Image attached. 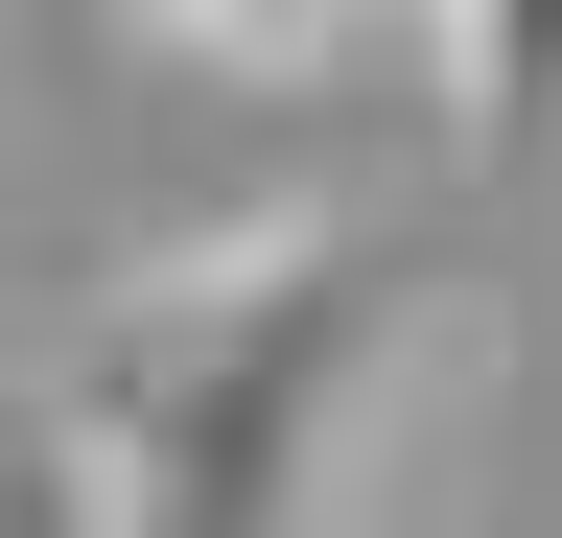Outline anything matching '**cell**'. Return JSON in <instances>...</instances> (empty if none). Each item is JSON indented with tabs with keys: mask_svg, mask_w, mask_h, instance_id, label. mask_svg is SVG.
<instances>
[{
	"mask_svg": "<svg viewBox=\"0 0 562 538\" xmlns=\"http://www.w3.org/2000/svg\"><path fill=\"white\" fill-rule=\"evenodd\" d=\"M375 257L328 211H235L70 328V492L94 538H305L351 375H375Z\"/></svg>",
	"mask_w": 562,
	"mask_h": 538,
	"instance_id": "obj_1",
	"label": "cell"
},
{
	"mask_svg": "<svg viewBox=\"0 0 562 538\" xmlns=\"http://www.w3.org/2000/svg\"><path fill=\"white\" fill-rule=\"evenodd\" d=\"M140 24H188V47H258V71H281V47H328L351 0H140Z\"/></svg>",
	"mask_w": 562,
	"mask_h": 538,
	"instance_id": "obj_3",
	"label": "cell"
},
{
	"mask_svg": "<svg viewBox=\"0 0 562 538\" xmlns=\"http://www.w3.org/2000/svg\"><path fill=\"white\" fill-rule=\"evenodd\" d=\"M422 94L469 164H562V0H422Z\"/></svg>",
	"mask_w": 562,
	"mask_h": 538,
	"instance_id": "obj_2",
	"label": "cell"
}]
</instances>
